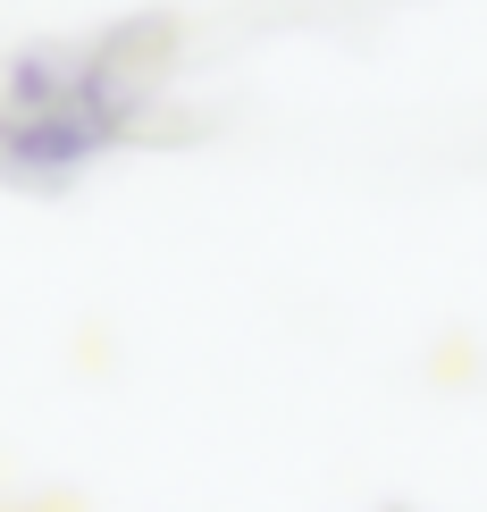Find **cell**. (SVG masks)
<instances>
[{"label":"cell","instance_id":"6da1fadb","mask_svg":"<svg viewBox=\"0 0 487 512\" xmlns=\"http://www.w3.org/2000/svg\"><path fill=\"white\" fill-rule=\"evenodd\" d=\"M160 34H110L93 51H34L9 68V93H0V168L9 177H76L84 160H101L126 126L143 118L160 84Z\"/></svg>","mask_w":487,"mask_h":512}]
</instances>
